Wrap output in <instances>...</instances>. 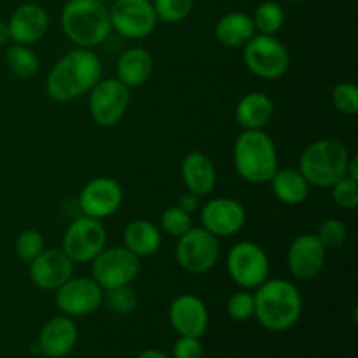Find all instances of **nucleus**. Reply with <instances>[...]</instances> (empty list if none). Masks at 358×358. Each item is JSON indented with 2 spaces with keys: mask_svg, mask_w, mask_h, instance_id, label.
Here are the masks:
<instances>
[{
  "mask_svg": "<svg viewBox=\"0 0 358 358\" xmlns=\"http://www.w3.org/2000/svg\"><path fill=\"white\" fill-rule=\"evenodd\" d=\"M110 2H114V0H110Z\"/></svg>",
  "mask_w": 358,
  "mask_h": 358,
  "instance_id": "obj_43",
  "label": "nucleus"
},
{
  "mask_svg": "<svg viewBox=\"0 0 358 358\" xmlns=\"http://www.w3.org/2000/svg\"><path fill=\"white\" fill-rule=\"evenodd\" d=\"M259 324L271 332H285L299 322L303 315V297L292 282L283 278L266 280L254 292Z\"/></svg>",
  "mask_w": 358,
  "mask_h": 358,
  "instance_id": "obj_2",
  "label": "nucleus"
},
{
  "mask_svg": "<svg viewBox=\"0 0 358 358\" xmlns=\"http://www.w3.org/2000/svg\"><path fill=\"white\" fill-rule=\"evenodd\" d=\"M192 227L191 213L182 210L180 206H170L161 215V229L171 238H180Z\"/></svg>",
  "mask_w": 358,
  "mask_h": 358,
  "instance_id": "obj_31",
  "label": "nucleus"
},
{
  "mask_svg": "<svg viewBox=\"0 0 358 358\" xmlns=\"http://www.w3.org/2000/svg\"><path fill=\"white\" fill-rule=\"evenodd\" d=\"M332 199L338 206L345 210H353L358 205V182L348 177H343L332 187Z\"/></svg>",
  "mask_w": 358,
  "mask_h": 358,
  "instance_id": "obj_36",
  "label": "nucleus"
},
{
  "mask_svg": "<svg viewBox=\"0 0 358 358\" xmlns=\"http://www.w3.org/2000/svg\"><path fill=\"white\" fill-rule=\"evenodd\" d=\"M182 210H185L187 213H194L196 210L199 208V196L192 194V192H185V194L180 196V199H178V205Z\"/></svg>",
  "mask_w": 358,
  "mask_h": 358,
  "instance_id": "obj_38",
  "label": "nucleus"
},
{
  "mask_svg": "<svg viewBox=\"0 0 358 358\" xmlns=\"http://www.w3.org/2000/svg\"><path fill=\"white\" fill-rule=\"evenodd\" d=\"M173 358H205V348L199 338L180 336V339L173 345Z\"/></svg>",
  "mask_w": 358,
  "mask_h": 358,
  "instance_id": "obj_37",
  "label": "nucleus"
},
{
  "mask_svg": "<svg viewBox=\"0 0 358 358\" xmlns=\"http://www.w3.org/2000/svg\"><path fill=\"white\" fill-rule=\"evenodd\" d=\"M140 273V257L126 247H105L91 261V278L103 290L131 285Z\"/></svg>",
  "mask_w": 358,
  "mask_h": 358,
  "instance_id": "obj_9",
  "label": "nucleus"
},
{
  "mask_svg": "<svg viewBox=\"0 0 358 358\" xmlns=\"http://www.w3.org/2000/svg\"><path fill=\"white\" fill-rule=\"evenodd\" d=\"M136 358H170L168 355H164L161 350H154V348H149V350H143L142 353H140Z\"/></svg>",
  "mask_w": 358,
  "mask_h": 358,
  "instance_id": "obj_40",
  "label": "nucleus"
},
{
  "mask_svg": "<svg viewBox=\"0 0 358 358\" xmlns=\"http://www.w3.org/2000/svg\"><path fill=\"white\" fill-rule=\"evenodd\" d=\"M79 341V329L73 318L66 315L49 318L38 334V350L48 358H63L76 348Z\"/></svg>",
  "mask_w": 358,
  "mask_h": 358,
  "instance_id": "obj_19",
  "label": "nucleus"
},
{
  "mask_svg": "<svg viewBox=\"0 0 358 358\" xmlns=\"http://www.w3.org/2000/svg\"><path fill=\"white\" fill-rule=\"evenodd\" d=\"M108 16L112 30L129 41L149 37L159 21L150 0H114Z\"/></svg>",
  "mask_w": 358,
  "mask_h": 358,
  "instance_id": "obj_11",
  "label": "nucleus"
},
{
  "mask_svg": "<svg viewBox=\"0 0 358 358\" xmlns=\"http://www.w3.org/2000/svg\"><path fill=\"white\" fill-rule=\"evenodd\" d=\"M243 62L259 79L276 80L289 70L290 55L276 35L255 34L243 45Z\"/></svg>",
  "mask_w": 358,
  "mask_h": 358,
  "instance_id": "obj_6",
  "label": "nucleus"
},
{
  "mask_svg": "<svg viewBox=\"0 0 358 358\" xmlns=\"http://www.w3.org/2000/svg\"><path fill=\"white\" fill-rule=\"evenodd\" d=\"M56 306L70 318L87 317L103 304L105 290L93 278H70L55 290Z\"/></svg>",
  "mask_w": 358,
  "mask_h": 358,
  "instance_id": "obj_13",
  "label": "nucleus"
},
{
  "mask_svg": "<svg viewBox=\"0 0 358 358\" xmlns=\"http://www.w3.org/2000/svg\"><path fill=\"white\" fill-rule=\"evenodd\" d=\"M269 185L273 196L287 206L301 205L310 194V184L299 170H278L269 180Z\"/></svg>",
  "mask_w": 358,
  "mask_h": 358,
  "instance_id": "obj_26",
  "label": "nucleus"
},
{
  "mask_svg": "<svg viewBox=\"0 0 358 358\" xmlns=\"http://www.w3.org/2000/svg\"><path fill=\"white\" fill-rule=\"evenodd\" d=\"M103 63L93 49L76 48L63 55L45 79V93L51 100L66 103L87 94L101 79Z\"/></svg>",
  "mask_w": 358,
  "mask_h": 358,
  "instance_id": "obj_1",
  "label": "nucleus"
},
{
  "mask_svg": "<svg viewBox=\"0 0 358 358\" xmlns=\"http://www.w3.org/2000/svg\"><path fill=\"white\" fill-rule=\"evenodd\" d=\"M233 163L248 184H269L280 170L275 142L264 129H243L234 142Z\"/></svg>",
  "mask_w": 358,
  "mask_h": 358,
  "instance_id": "obj_4",
  "label": "nucleus"
},
{
  "mask_svg": "<svg viewBox=\"0 0 358 358\" xmlns=\"http://www.w3.org/2000/svg\"><path fill=\"white\" fill-rule=\"evenodd\" d=\"M107 247V229L103 222L93 217H77L66 227L62 250L73 264H87Z\"/></svg>",
  "mask_w": 358,
  "mask_h": 358,
  "instance_id": "obj_8",
  "label": "nucleus"
},
{
  "mask_svg": "<svg viewBox=\"0 0 358 358\" xmlns=\"http://www.w3.org/2000/svg\"><path fill=\"white\" fill-rule=\"evenodd\" d=\"M63 34L77 48L94 49L110 35V16L103 0H69L59 14Z\"/></svg>",
  "mask_w": 358,
  "mask_h": 358,
  "instance_id": "obj_3",
  "label": "nucleus"
},
{
  "mask_svg": "<svg viewBox=\"0 0 358 358\" xmlns=\"http://www.w3.org/2000/svg\"><path fill=\"white\" fill-rule=\"evenodd\" d=\"M129 105V87L117 77L100 79L90 91V114L101 128H112L124 117Z\"/></svg>",
  "mask_w": 358,
  "mask_h": 358,
  "instance_id": "obj_12",
  "label": "nucleus"
},
{
  "mask_svg": "<svg viewBox=\"0 0 358 358\" xmlns=\"http://www.w3.org/2000/svg\"><path fill=\"white\" fill-rule=\"evenodd\" d=\"M180 175L185 189L192 194L205 198L212 194L217 184V170L213 161L206 154L194 150L184 157L180 164Z\"/></svg>",
  "mask_w": 358,
  "mask_h": 358,
  "instance_id": "obj_21",
  "label": "nucleus"
},
{
  "mask_svg": "<svg viewBox=\"0 0 358 358\" xmlns=\"http://www.w3.org/2000/svg\"><path fill=\"white\" fill-rule=\"evenodd\" d=\"M350 150L339 138H320L311 142L299 157V171L308 184L329 189L346 177Z\"/></svg>",
  "mask_w": 358,
  "mask_h": 358,
  "instance_id": "obj_5",
  "label": "nucleus"
},
{
  "mask_svg": "<svg viewBox=\"0 0 358 358\" xmlns=\"http://www.w3.org/2000/svg\"><path fill=\"white\" fill-rule=\"evenodd\" d=\"M254 27L257 34L262 35H276L285 24V10L278 2L264 0L255 7V13L252 16Z\"/></svg>",
  "mask_w": 358,
  "mask_h": 358,
  "instance_id": "obj_27",
  "label": "nucleus"
},
{
  "mask_svg": "<svg viewBox=\"0 0 358 358\" xmlns=\"http://www.w3.org/2000/svg\"><path fill=\"white\" fill-rule=\"evenodd\" d=\"M332 103L343 115L358 114V87L352 83H339L332 90Z\"/></svg>",
  "mask_w": 358,
  "mask_h": 358,
  "instance_id": "obj_33",
  "label": "nucleus"
},
{
  "mask_svg": "<svg viewBox=\"0 0 358 358\" xmlns=\"http://www.w3.org/2000/svg\"><path fill=\"white\" fill-rule=\"evenodd\" d=\"M103 301L107 303V306L112 311L119 315H128L138 304V296H136L135 290L131 289V285L117 287V289L107 290V294H103Z\"/></svg>",
  "mask_w": 358,
  "mask_h": 358,
  "instance_id": "obj_34",
  "label": "nucleus"
},
{
  "mask_svg": "<svg viewBox=\"0 0 358 358\" xmlns=\"http://www.w3.org/2000/svg\"><path fill=\"white\" fill-rule=\"evenodd\" d=\"M175 255L182 269L192 275H201L210 271L219 262V238L210 234L203 227H191L184 236L178 238Z\"/></svg>",
  "mask_w": 358,
  "mask_h": 358,
  "instance_id": "obj_10",
  "label": "nucleus"
},
{
  "mask_svg": "<svg viewBox=\"0 0 358 358\" xmlns=\"http://www.w3.org/2000/svg\"><path fill=\"white\" fill-rule=\"evenodd\" d=\"M10 41V34H9V27H7L6 21H0V45L7 44Z\"/></svg>",
  "mask_w": 358,
  "mask_h": 358,
  "instance_id": "obj_41",
  "label": "nucleus"
},
{
  "mask_svg": "<svg viewBox=\"0 0 358 358\" xmlns=\"http://www.w3.org/2000/svg\"><path fill=\"white\" fill-rule=\"evenodd\" d=\"M7 27H9L10 41L14 44H37L49 28L48 10L42 6H38V3H23V6H20L10 14Z\"/></svg>",
  "mask_w": 358,
  "mask_h": 358,
  "instance_id": "obj_20",
  "label": "nucleus"
},
{
  "mask_svg": "<svg viewBox=\"0 0 358 358\" xmlns=\"http://www.w3.org/2000/svg\"><path fill=\"white\" fill-rule=\"evenodd\" d=\"M257 34L252 16L245 13H227L217 21L215 37L226 48H243Z\"/></svg>",
  "mask_w": 358,
  "mask_h": 358,
  "instance_id": "obj_25",
  "label": "nucleus"
},
{
  "mask_svg": "<svg viewBox=\"0 0 358 358\" xmlns=\"http://www.w3.org/2000/svg\"><path fill=\"white\" fill-rule=\"evenodd\" d=\"M152 7L157 20L173 24L191 16L194 0H152Z\"/></svg>",
  "mask_w": 358,
  "mask_h": 358,
  "instance_id": "obj_29",
  "label": "nucleus"
},
{
  "mask_svg": "<svg viewBox=\"0 0 358 358\" xmlns=\"http://www.w3.org/2000/svg\"><path fill=\"white\" fill-rule=\"evenodd\" d=\"M122 240L124 247L136 257H149L159 250L163 236L156 224L147 219H136L124 227Z\"/></svg>",
  "mask_w": 358,
  "mask_h": 358,
  "instance_id": "obj_24",
  "label": "nucleus"
},
{
  "mask_svg": "<svg viewBox=\"0 0 358 358\" xmlns=\"http://www.w3.org/2000/svg\"><path fill=\"white\" fill-rule=\"evenodd\" d=\"M287 2H290V3H303V2H306V0H287Z\"/></svg>",
  "mask_w": 358,
  "mask_h": 358,
  "instance_id": "obj_42",
  "label": "nucleus"
},
{
  "mask_svg": "<svg viewBox=\"0 0 358 358\" xmlns=\"http://www.w3.org/2000/svg\"><path fill=\"white\" fill-rule=\"evenodd\" d=\"M168 318L178 336L199 339L205 336L210 322L206 304L192 294H182L175 297L168 310Z\"/></svg>",
  "mask_w": 358,
  "mask_h": 358,
  "instance_id": "obj_18",
  "label": "nucleus"
},
{
  "mask_svg": "<svg viewBox=\"0 0 358 358\" xmlns=\"http://www.w3.org/2000/svg\"><path fill=\"white\" fill-rule=\"evenodd\" d=\"M247 212L243 205L233 198H215L201 208L203 229L215 238H229L243 229Z\"/></svg>",
  "mask_w": 358,
  "mask_h": 358,
  "instance_id": "obj_16",
  "label": "nucleus"
},
{
  "mask_svg": "<svg viewBox=\"0 0 358 358\" xmlns=\"http://www.w3.org/2000/svg\"><path fill=\"white\" fill-rule=\"evenodd\" d=\"M226 310H227V315H229V318H233L234 322L250 320V318H254V313H255L254 294L248 292V290L245 289L231 294L229 299H227Z\"/></svg>",
  "mask_w": 358,
  "mask_h": 358,
  "instance_id": "obj_32",
  "label": "nucleus"
},
{
  "mask_svg": "<svg viewBox=\"0 0 358 358\" xmlns=\"http://www.w3.org/2000/svg\"><path fill=\"white\" fill-rule=\"evenodd\" d=\"M122 199H124V194L117 180L98 177L84 185L79 194V206L83 210V215L103 220L121 208Z\"/></svg>",
  "mask_w": 358,
  "mask_h": 358,
  "instance_id": "obj_15",
  "label": "nucleus"
},
{
  "mask_svg": "<svg viewBox=\"0 0 358 358\" xmlns=\"http://www.w3.org/2000/svg\"><path fill=\"white\" fill-rule=\"evenodd\" d=\"M357 168H358V157L357 156H350L348 166H346V177L358 182V170H357Z\"/></svg>",
  "mask_w": 358,
  "mask_h": 358,
  "instance_id": "obj_39",
  "label": "nucleus"
},
{
  "mask_svg": "<svg viewBox=\"0 0 358 358\" xmlns=\"http://www.w3.org/2000/svg\"><path fill=\"white\" fill-rule=\"evenodd\" d=\"M275 114L273 100L266 93L252 91L240 98L234 110L236 122L243 129H264Z\"/></svg>",
  "mask_w": 358,
  "mask_h": 358,
  "instance_id": "obj_22",
  "label": "nucleus"
},
{
  "mask_svg": "<svg viewBox=\"0 0 358 358\" xmlns=\"http://www.w3.org/2000/svg\"><path fill=\"white\" fill-rule=\"evenodd\" d=\"M154 70V59L143 48H129L119 56L115 72L117 79L128 87H140L150 79Z\"/></svg>",
  "mask_w": 358,
  "mask_h": 358,
  "instance_id": "obj_23",
  "label": "nucleus"
},
{
  "mask_svg": "<svg viewBox=\"0 0 358 358\" xmlns=\"http://www.w3.org/2000/svg\"><path fill=\"white\" fill-rule=\"evenodd\" d=\"M14 248H16L17 259H20L21 262L30 264V262L45 248L44 236H42L37 229H24L17 234Z\"/></svg>",
  "mask_w": 358,
  "mask_h": 358,
  "instance_id": "obj_30",
  "label": "nucleus"
},
{
  "mask_svg": "<svg viewBox=\"0 0 358 358\" xmlns=\"http://www.w3.org/2000/svg\"><path fill=\"white\" fill-rule=\"evenodd\" d=\"M73 262L62 248H44L30 262L31 283L42 290H56L73 276Z\"/></svg>",
  "mask_w": 358,
  "mask_h": 358,
  "instance_id": "obj_17",
  "label": "nucleus"
},
{
  "mask_svg": "<svg viewBox=\"0 0 358 358\" xmlns=\"http://www.w3.org/2000/svg\"><path fill=\"white\" fill-rule=\"evenodd\" d=\"M229 278L240 289L255 290L269 278V257L261 245L254 241H238L226 259Z\"/></svg>",
  "mask_w": 358,
  "mask_h": 358,
  "instance_id": "obj_7",
  "label": "nucleus"
},
{
  "mask_svg": "<svg viewBox=\"0 0 358 358\" xmlns=\"http://www.w3.org/2000/svg\"><path fill=\"white\" fill-rule=\"evenodd\" d=\"M327 261V248L315 233H304L294 238L287 252V268L301 282L317 278Z\"/></svg>",
  "mask_w": 358,
  "mask_h": 358,
  "instance_id": "obj_14",
  "label": "nucleus"
},
{
  "mask_svg": "<svg viewBox=\"0 0 358 358\" xmlns=\"http://www.w3.org/2000/svg\"><path fill=\"white\" fill-rule=\"evenodd\" d=\"M6 63L10 72L20 79H31L38 72V58L30 45H9L6 51Z\"/></svg>",
  "mask_w": 358,
  "mask_h": 358,
  "instance_id": "obj_28",
  "label": "nucleus"
},
{
  "mask_svg": "<svg viewBox=\"0 0 358 358\" xmlns=\"http://www.w3.org/2000/svg\"><path fill=\"white\" fill-rule=\"evenodd\" d=\"M315 234L327 250L329 248H339L348 240V227L338 219H325L318 227V233Z\"/></svg>",
  "mask_w": 358,
  "mask_h": 358,
  "instance_id": "obj_35",
  "label": "nucleus"
}]
</instances>
